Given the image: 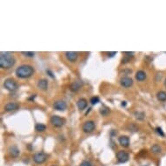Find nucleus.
<instances>
[{
    "label": "nucleus",
    "mask_w": 166,
    "mask_h": 166,
    "mask_svg": "<svg viewBox=\"0 0 166 166\" xmlns=\"http://www.w3.org/2000/svg\"><path fill=\"white\" fill-rule=\"evenodd\" d=\"M16 63V58L11 52H1L0 54V67L9 69Z\"/></svg>",
    "instance_id": "nucleus-1"
},
{
    "label": "nucleus",
    "mask_w": 166,
    "mask_h": 166,
    "mask_svg": "<svg viewBox=\"0 0 166 166\" xmlns=\"http://www.w3.org/2000/svg\"><path fill=\"white\" fill-rule=\"evenodd\" d=\"M34 73V69L32 66L28 64H23L16 70V75L20 78H28Z\"/></svg>",
    "instance_id": "nucleus-2"
},
{
    "label": "nucleus",
    "mask_w": 166,
    "mask_h": 166,
    "mask_svg": "<svg viewBox=\"0 0 166 166\" xmlns=\"http://www.w3.org/2000/svg\"><path fill=\"white\" fill-rule=\"evenodd\" d=\"M4 86L5 87V89H7L10 91H15L18 89V84H17V82L12 78L6 79L4 83Z\"/></svg>",
    "instance_id": "nucleus-3"
},
{
    "label": "nucleus",
    "mask_w": 166,
    "mask_h": 166,
    "mask_svg": "<svg viewBox=\"0 0 166 166\" xmlns=\"http://www.w3.org/2000/svg\"><path fill=\"white\" fill-rule=\"evenodd\" d=\"M51 123L55 126V127H58V128H60L62 127L64 124H65V120L60 117H58V116H52V117L51 118Z\"/></svg>",
    "instance_id": "nucleus-4"
},
{
    "label": "nucleus",
    "mask_w": 166,
    "mask_h": 166,
    "mask_svg": "<svg viewBox=\"0 0 166 166\" xmlns=\"http://www.w3.org/2000/svg\"><path fill=\"white\" fill-rule=\"evenodd\" d=\"M46 159H47V155L44 154V152H38L34 154V156H33V160L38 164L44 163L46 161Z\"/></svg>",
    "instance_id": "nucleus-5"
},
{
    "label": "nucleus",
    "mask_w": 166,
    "mask_h": 166,
    "mask_svg": "<svg viewBox=\"0 0 166 166\" xmlns=\"http://www.w3.org/2000/svg\"><path fill=\"white\" fill-rule=\"evenodd\" d=\"M95 127H96L95 123L91 120H89L83 124V130L85 133H91V132H92L95 130Z\"/></svg>",
    "instance_id": "nucleus-6"
},
{
    "label": "nucleus",
    "mask_w": 166,
    "mask_h": 166,
    "mask_svg": "<svg viewBox=\"0 0 166 166\" xmlns=\"http://www.w3.org/2000/svg\"><path fill=\"white\" fill-rule=\"evenodd\" d=\"M129 154L124 151H119L117 153V158L119 163H125L129 160Z\"/></svg>",
    "instance_id": "nucleus-7"
},
{
    "label": "nucleus",
    "mask_w": 166,
    "mask_h": 166,
    "mask_svg": "<svg viewBox=\"0 0 166 166\" xmlns=\"http://www.w3.org/2000/svg\"><path fill=\"white\" fill-rule=\"evenodd\" d=\"M120 84H121L122 86H124L125 88H129L133 85V80L129 77H124L120 80Z\"/></svg>",
    "instance_id": "nucleus-8"
},
{
    "label": "nucleus",
    "mask_w": 166,
    "mask_h": 166,
    "mask_svg": "<svg viewBox=\"0 0 166 166\" xmlns=\"http://www.w3.org/2000/svg\"><path fill=\"white\" fill-rule=\"evenodd\" d=\"M53 108L57 110H64L67 108V104H66V103L63 100H58L54 103Z\"/></svg>",
    "instance_id": "nucleus-9"
},
{
    "label": "nucleus",
    "mask_w": 166,
    "mask_h": 166,
    "mask_svg": "<svg viewBox=\"0 0 166 166\" xmlns=\"http://www.w3.org/2000/svg\"><path fill=\"white\" fill-rule=\"evenodd\" d=\"M65 56H66V58H67L70 62L73 63L77 59L78 53L75 52H65Z\"/></svg>",
    "instance_id": "nucleus-10"
},
{
    "label": "nucleus",
    "mask_w": 166,
    "mask_h": 166,
    "mask_svg": "<svg viewBox=\"0 0 166 166\" xmlns=\"http://www.w3.org/2000/svg\"><path fill=\"white\" fill-rule=\"evenodd\" d=\"M19 108V105L17 103H8L7 104L5 105V110L6 111H12V110H16Z\"/></svg>",
    "instance_id": "nucleus-11"
},
{
    "label": "nucleus",
    "mask_w": 166,
    "mask_h": 166,
    "mask_svg": "<svg viewBox=\"0 0 166 166\" xmlns=\"http://www.w3.org/2000/svg\"><path fill=\"white\" fill-rule=\"evenodd\" d=\"M77 107H78L79 110H85L87 107L88 102H87L86 99H85V98H80L79 100L77 102Z\"/></svg>",
    "instance_id": "nucleus-12"
},
{
    "label": "nucleus",
    "mask_w": 166,
    "mask_h": 166,
    "mask_svg": "<svg viewBox=\"0 0 166 166\" xmlns=\"http://www.w3.org/2000/svg\"><path fill=\"white\" fill-rule=\"evenodd\" d=\"M38 87L42 91H46L48 89V81L44 78L40 79L38 82Z\"/></svg>",
    "instance_id": "nucleus-13"
},
{
    "label": "nucleus",
    "mask_w": 166,
    "mask_h": 166,
    "mask_svg": "<svg viewBox=\"0 0 166 166\" xmlns=\"http://www.w3.org/2000/svg\"><path fill=\"white\" fill-rule=\"evenodd\" d=\"M9 153H10V155L12 157H18L19 153H20V151H19V148L17 147V146H11L9 149Z\"/></svg>",
    "instance_id": "nucleus-14"
},
{
    "label": "nucleus",
    "mask_w": 166,
    "mask_h": 166,
    "mask_svg": "<svg viewBox=\"0 0 166 166\" xmlns=\"http://www.w3.org/2000/svg\"><path fill=\"white\" fill-rule=\"evenodd\" d=\"M119 144L124 147H128L130 145V138L127 136H122L119 138Z\"/></svg>",
    "instance_id": "nucleus-15"
},
{
    "label": "nucleus",
    "mask_w": 166,
    "mask_h": 166,
    "mask_svg": "<svg viewBox=\"0 0 166 166\" xmlns=\"http://www.w3.org/2000/svg\"><path fill=\"white\" fill-rule=\"evenodd\" d=\"M135 77H136V79L138 80V81H144V80H145L146 79V73L144 71H138L137 73H136V75H135Z\"/></svg>",
    "instance_id": "nucleus-16"
},
{
    "label": "nucleus",
    "mask_w": 166,
    "mask_h": 166,
    "mask_svg": "<svg viewBox=\"0 0 166 166\" xmlns=\"http://www.w3.org/2000/svg\"><path fill=\"white\" fill-rule=\"evenodd\" d=\"M81 86H82L81 83H78V82H74V83H72V84L71 85L70 89H71V91L76 92V91H78L80 90Z\"/></svg>",
    "instance_id": "nucleus-17"
},
{
    "label": "nucleus",
    "mask_w": 166,
    "mask_h": 166,
    "mask_svg": "<svg viewBox=\"0 0 166 166\" xmlns=\"http://www.w3.org/2000/svg\"><path fill=\"white\" fill-rule=\"evenodd\" d=\"M157 97L159 101H162V102L166 101V92L165 91H158L157 93Z\"/></svg>",
    "instance_id": "nucleus-18"
},
{
    "label": "nucleus",
    "mask_w": 166,
    "mask_h": 166,
    "mask_svg": "<svg viewBox=\"0 0 166 166\" xmlns=\"http://www.w3.org/2000/svg\"><path fill=\"white\" fill-rule=\"evenodd\" d=\"M151 151H152L154 154H158V153H160V152L162 151V149H161V147H160L158 144H154V145L151 148Z\"/></svg>",
    "instance_id": "nucleus-19"
},
{
    "label": "nucleus",
    "mask_w": 166,
    "mask_h": 166,
    "mask_svg": "<svg viewBox=\"0 0 166 166\" xmlns=\"http://www.w3.org/2000/svg\"><path fill=\"white\" fill-rule=\"evenodd\" d=\"M35 129L37 131H39V132H43L46 130V126L43 124H37L36 126H35Z\"/></svg>",
    "instance_id": "nucleus-20"
},
{
    "label": "nucleus",
    "mask_w": 166,
    "mask_h": 166,
    "mask_svg": "<svg viewBox=\"0 0 166 166\" xmlns=\"http://www.w3.org/2000/svg\"><path fill=\"white\" fill-rule=\"evenodd\" d=\"M100 113H101L103 116H106V115H108V114L110 113V109L107 108V107H105V106H104V107H102V108L100 109Z\"/></svg>",
    "instance_id": "nucleus-21"
},
{
    "label": "nucleus",
    "mask_w": 166,
    "mask_h": 166,
    "mask_svg": "<svg viewBox=\"0 0 166 166\" xmlns=\"http://www.w3.org/2000/svg\"><path fill=\"white\" fill-rule=\"evenodd\" d=\"M91 104H97V103H99V97H93L91 98Z\"/></svg>",
    "instance_id": "nucleus-22"
},
{
    "label": "nucleus",
    "mask_w": 166,
    "mask_h": 166,
    "mask_svg": "<svg viewBox=\"0 0 166 166\" xmlns=\"http://www.w3.org/2000/svg\"><path fill=\"white\" fill-rule=\"evenodd\" d=\"M79 166H93V165H92V163H91V162H89V161H84V162H82V163H80Z\"/></svg>",
    "instance_id": "nucleus-23"
},
{
    "label": "nucleus",
    "mask_w": 166,
    "mask_h": 166,
    "mask_svg": "<svg viewBox=\"0 0 166 166\" xmlns=\"http://www.w3.org/2000/svg\"><path fill=\"white\" fill-rule=\"evenodd\" d=\"M156 131H157V134H159L160 136L164 137V133H163V131L162 130V129H161L160 127H157V128H156Z\"/></svg>",
    "instance_id": "nucleus-24"
},
{
    "label": "nucleus",
    "mask_w": 166,
    "mask_h": 166,
    "mask_svg": "<svg viewBox=\"0 0 166 166\" xmlns=\"http://www.w3.org/2000/svg\"><path fill=\"white\" fill-rule=\"evenodd\" d=\"M22 54L23 55H24V56H26V57H30V58H31V57H34V55H35V53L34 52H22Z\"/></svg>",
    "instance_id": "nucleus-25"
},
{
    "label": "nucleus",
    "mask_w": 166,
    "mask_h": 166,
    "mask_svg": "<svg viewBox=\"0 0 166 166\" xmlns=\"http://www.w3.org/2000/svg\"><path fill=\"white\" fill-rule=\"evenodd\" d=\"M124 54H125V56L126 57H129V58L134 56V52H124Z\"/></svg>",
    "instance_id": "nucleus-26"
},
{
    "label": "nucleus",
    "mask_w": 166,
    "mask_h": 166,
    "mask_svg": "<svg viewBox=\"0 0 166 166\" xmlns=\"http://www.w3.org/2000/svg\"><path fill=\"white\" fill-rule=\"evenodd\" d=\"M138 115V117H137L138 119H144V113H137V116Z\"/></svg>",
    "instance_id": "nucleus-27"
},
{
    "label": "nucleus",
    "mask_w": 166,
    "mask_h": 166,
    "mask_svg": "<svg viewBox=\"0 0 166 166\" xmlns=\"http://www.w3.org/2000/svg\"><path fill=\"white\" fill-rule=\"evenodd\" d=\"M107 54H108V57H109V58H112V57H114L116 54H117V52H108Z\"/></svg>",
    "instance_id": "nucleus-28"
},
{
    "label": "nucleus",
    "mask_w": 166,
    "mask_h": 166,
    "mask_svg": "<svg viewBox=\"0 0 166 166\" xmlns=\"http://www.w3.org/2000/svg\"><path fill=\"white\" fill-rule=\"evenodd\" d=\"M130 59V58H129V57H126V58H123V63H128L129 62V60Z\"/></svg>",
    "instance_id": "nucleus-29"
},
{
    "label": "nucleus",
    "mask_w": 166,
    "mask_h": 166,
    "mask_svg": "<svg viewBox=\"0 0 166 166\" xmlns=\"http://www.w3.org/2000/svg\"><path fill=\"white\" fill-rule=\"evenodd\" d=\"M122 105H123V106H125V105H126V102H123Z\"/></svg>",
    "instance_id": "nucleus-30"
},
{
    "label": "nucleus",
    "mask_w": 166,
    "mask_h": 166,
    "mask_svg": "<svg viewBox=\"0 0 166 166\" xmlns=\"http://www.w3.org/2000/svg\"><path fill=\"white\" fill-rule=\"evenodd\" d=\"M164 84H165V86H166V79H165V82H164Z\"/></svg>",
    "instance_id": "nucleus-31"
}]
</instances>
